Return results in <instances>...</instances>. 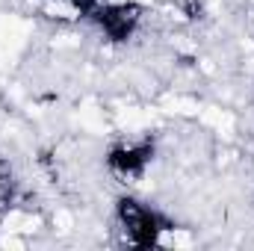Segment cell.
<instances>
[{
	"mask_svg": "<svg viewBox=\"0 0 254 251\" xmlns=\"http://www.w3.org/2000/svg\"><path fill=\"white\" fill-rule=\"evenodd\" d=\"M45 15L51 18H63V21H74L80 18V9L68 0H45Z\"/></svg>",
	"mask_w": 254,
	"mask_h": 251,
	"instance_id": "6da1fadb",
	"label": "cell"
},
{
	"mask_svg": "<svg viewBox=\"0 0 254 251\" xmlns=\"http://www.w3.org/2000/svg\"><path fill=\"white\" fill-rule=\"evenodd\" d=\"M201 71H204V74H216V65H213V60H201Z\"/></svg>",
	"mask_w": 254,
	"mask_h": 251,
	"instance_id": "277c9868",
	"label": "cell"
},
{
	"mask_svg": "<svg viewBox=\"0 0 254 251\" xmlns=\"http://www.w3.org/2000/svg\"><path fill=\"white\" fill-rule=\"evenodd\" d=\"M0 246H3V249H21V246H24V243H21V240H18V237H12V234H6V237H3V240H0Z\"/></svg>",
	"mask_w": 254,
	"mask_h": 251,
	"instance_id": "3957f363",
	"label": "cell"
},
{
	"mask_svg": "<svg viewBox=\"0 0 254 251\" xmlns=\"http://www.w3.org/2000/svg\"><path fill=\"white\" fill-rule=\"evenodd\" d=\"M127 3H139V6H151L154 0H127Z\"/></svg>",
	"mask_w": 254,
	"mask_h": 251,
	"instance_id": "5b68a950",
	"label": "cell"
},
{
	"mask_svg": "<svg viewBox=\"0 0 254 251\" xmlns=\"http://www.w3.org/2000/svg\"><path fill=\"white\" fill-rule=\"evenodd\" d=\"M54 228H57L60 234H68V231L74 228V216H71L68 210H57V213H54Z\"/></svg>",
	"mask_w": 254,
	"mask_h": 251,
	"instance_id": "7a4b0ae2",
	"label": "cell"
}]
</instances>
